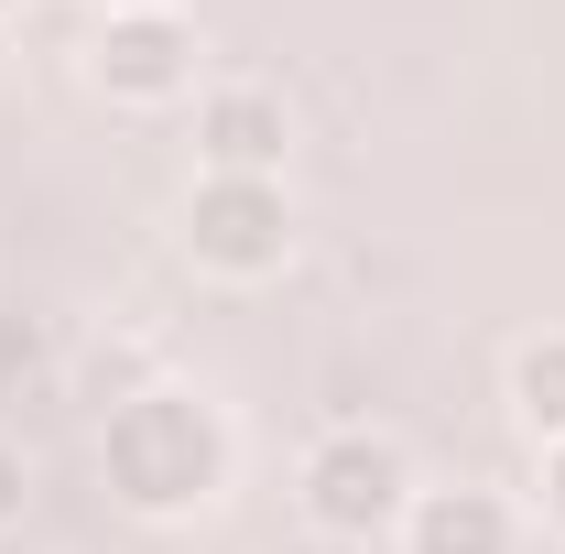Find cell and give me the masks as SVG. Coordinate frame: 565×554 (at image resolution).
<instances>
[{
    "label": "cell",
    "instance_id": "cell-1",
    "mask_svg": "<svg viewBox=\"0 0 565 554\" xmlns=\"http://www.w3.org/2000/svg\"><path fill=\"white\" fill-rule=\"evenodd\" d=\"M109 489L131 500V511H185V500H207L217 489V424L196 403H174V392H141L109 414Z\"/></svg>",
    "mask_w": 565,
    "mask_h": 554
},
{
    "label": "cell",
    "instance_id": "cell-2",
    "mask_svg": "<svg viewBox=\"0 0 565 554\" xmlns=\"http://www.w3.org/2000/svg\"><path fill=\"white\" fill-rule=\"evenodd\" d=\"M185 228H196V251H207L217 273H262V262H282V196H273V174H217V185H196Z\"/></svg>",
    "mask_w": 565,
    "mask_h": 554
},
{
    "label": "cell",
    "instance_id": "cell-3",
    "mask_svg": "<svg viewBox=\"0 0 565 554\" xmlns=\"http://www.w3.org/2000/svg\"><path fill=\"white\" fill-rule=\"evenodd\" d=\"M305 500H316L327 533H370V522H392V500H403V457H392L381 435H338V446L305 468Z\"/></svg>",
    "mask_w": 565,
    "mask_h": 554
},
{
    "label": "cell",
    "instance_id": "cell-4",
    "mask_svg": "<svg viewBox=\"0 0 565 554\" xmlns=\"http://www.w3.org/2000/svg\"><path fill=\"white\" fill-rule=\"evenodd\" d=\"M185 55H196V44H185L163 11H131V22H109V44H98V76H109V87H131V98H163V87L185 76Z\"/></svg>",
    "mask_w": 565,
    "mask_h": 554
},
{
    "label": "cell",
    "instance_id": "cell-5",
    "mask_svg": "<svg viewBox=\"0 0 565 554\" xmlns=\"http://www.w3.org/2000/svg\"><path fill=\"white\" fill-rule=\"evenodd\" d=\"M207 163H217V174H273V163H282V109L262 98V87L207 98Z\"/></svg>",
    "mask_w": 565,
    "mask_h": 554
},
{
    "label": "cell",
    "instance_id": "cell-6",
    "mask_svg": "<svg viewBox=\"0 0 565 554\" xmlns=\"http://www.w3.org/2000/svg\"><path fill=\"white\" fill-rule=\"evenodd\" d=\"M500 544H511V522L490 489H435L414 511V554H500Z\"/></svg>",
    "mask_w": 565,
    "mask_h": 554
},
{
    "label": "cell",
    "instance_id": "cell-7",
    "mask_svg": "<svg viewBox=\"0 0 565 554\" xmlns=\"http://www.w3.org/2000/svg\"><path fill=\"white\" fill-rule=\"evenodd\" d=\"M511 392H522V414H533V424H555V435H565V338L522 348V370H511Z\"/></svg>",
    "mask_w": 565,
    "mask_h": 554
},
{
    "label": "cell",
    "instance_id": "cell-8",
    "mask_svg": "<svg viewBox=\"0 0 565 554\" xmlns=\"http://www.w3.org/2000/svg\"><path fill=\"white\" fill-rule=\"evenodd\" d=\"M11 500H22V457L0 446V522H11Z\"/></svg>",
    "mask_w": 565,
    "mask_h": 554
},
{
    "label": "cell",
    "instance_id": "cell-9",
    "mask_svg": "<svg viewBox=\"0 0 565 554\" xmlns=\"http://www.w3.org/2000/svg\"><path fill=\"white\" fill-rule=\"evenodd\" d=\"M555 511H565V457H555Z\"/></svg>",
    "mask_w": 565,
    "mask_h": 554
},
{
    "label": "cell",
    "instance_id": "cell-10",
    "mask_svg": "<svg viewBox=\"0 0 565 554\" xmlns=\"http://www.w3.org/2000/svg\"><path fill=\"white\" fill-rule=\"evenodd\" d=\"M131 11H152V0H131Z\"/></svg>",
    "mask_w": 565,
    "mask_h": 554
},
{
    "label": "cell",
    "instance_id": "cell-11",
    "mask_svg": "<svg viewBox=\"0 0 565 554\" xmlns=\"http://www.w3.org/2000/svg\"><path fill=\"white\" fill-rule=\"evenodd\" d=\"M0 11H11V0H0Z\"/></svg>",
    "mask_w": 565,
    "mask_h": 554
}]
</instances>
